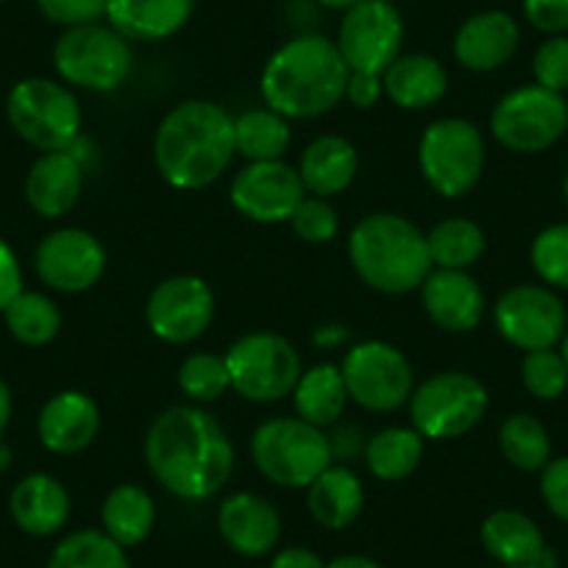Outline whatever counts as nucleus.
I'll return each mask as SVG.
<instances>
[{
  "label": "nucleus",
  "instance_id": "nucleus-1",
  "mask_svg": "<svg viewBox=\"0 0 568 568\" xmlns=\"http://www.w3.org/2000/svg\"><path fill=\"white\" fill-rule=\"evenodd\" d=\"M145 463L168 494L204 501L229 483L234 446L215 415L201 407H171L145 435Z\"/></svg>",
  "mask_w": 568,
  "mask_h": 568
},
{
  "label": "nucleus",
  "instance_id": "nucleus-2",
  "mask_svg": "<svg viewBox=\"0 0 568 568\" xmlns=\"http://www.w3.org/2000/svg\"><path fill=\"white\" fill-rule=\"evenodd\" d=\"M234 118L212 101H184L156 129V171L179 190H204L232 165Z\"/></svg>",
  "mask_w": 568,
  "mask_h": 568
},
{
  "label": "nucleus",
  "instance_id": "nucleus-3",
  "mask_svg": "<svg viewBox=\"0 0 568 568\" xmlns=\"http://www.w3.org/2000/svg\"><path fill=\"white\" fill-rule=\"evenodd\" d=\"M348 73L335 42L302 34L267 59L260 90L267 109L282 118L310 120L332 112L346 98Z\"/></svg>",
  "mask_w": 568,
  "mask_h": 568
},
{
  "label": "nucleus",
  "instance_id": "nucleus-4",
  "mask_svg": "<svg viewBox=\"0 0 568 568\" xmlns=\"http://www.w3.org/2000/svg\"><path fill=\"white\" fill-rule=\"evenodd\" d=\"M348 256L357 276L387 296L418 291L433 273L426 234L393 212L363 217L348 237Z\"/></svg>",
  "mask_w": 568,
  "mask_h": 568
},
{
  "label": "nucleus",
  "instance_id": "nucleus-5",
  "mask_svg": "<svg viewBox=\"0 0 568 568\" xmlns=\"http://www.w3.org/2000/svg\"><path fill=\"white\" fill-rule=\"evenodd\" d=\"M251 457L265 479L284 488H310L332 466V444L324 429L296 418H271L256 426Z\"/></svg>",
  "mask_w": 568,
  "mask_h": 568
},
{
  "label": "nucleus",
  "instance_id": "nucleus-6",
  "mask_svg": "<svg viewBox=\"0 0 568 568\" xmlns=\"http://www.w3.org/2000/svg\"><path fill=\"white\" fill-rule=\"evenodd\" d=\"M418 165L426 184L444 199L471 193L485 171V140L471 120H435L418 142Z\"/></svg>",
  "mask_w": 568,
  "mask_h": 568
},
{
  "label": "nucleus",
  "instance_id": "nucleus-7",
  "mask_svg": "<svg viewBox=\"0 0 568 568\" xmlns=\"http://www.w3.org/2000/svg\"><path fill=\"white\" fill-rule=\"evenodd\" d=\"M53 68L68 84L112 92L129 79L134 53L118 29L103 23L68 29L53 45Z\"/></svg>",
  "mask_w": 568,
  "mask_h": 568
},
{
  "label": "nucleus",
  "instance_id": "nucleus-8",
  "mask_svg": "<svg viewBox=\"0 0 568 568\" xmlns=\"http://www.w3.org/2000/svg\"><path fill=\"white\" fill-rule=\"evenodd\" d=\"M12 129L40 151H68L81 131V106L73 92L51 79H26L7 98Z\"/></svg>",
  "mask_w": 568,
  "mask_h": 568
},
{
  "label": "nucleus",
  "instance_id": "nucleus-9",
  "mask_svg": "<svg viewBox=\"0 0 568 568\" xmlns=\"http://www.w3.org/2000/svg\"><path fill=\"white\" fill-rule=\"evenodd\" d=\"M488 409L483 382L463 371H446L420 382L409 396L413 429L424 438L452 440L471 433Z\"/></svg>",
  "mask_w": 568,
  "mask_h": 568
},
{
  "label": "nucleus",
  "instance_id": "nucleus-10",
  "mask_svg": "<svg viewBox=\"0 0 568 568\" xmlns=\"http://www.w3.org/2000/svg\"><path fill=\"white\" fill-rule=\"evenodd\" d=\"M232 387L256 404L282 402L302 379V357L284 337L273 332L245 335L226 354Z\"/></svg>",
  "mask_w": 568,
  "mask_h": 568
},
{
  "label": "nucleus",
  "instance_id": "nucleus-11",
  "mask_svg": "<svg viewBox=\"0 0 568 568\" xmlns=\"http://www.w3.org/2000/svg\"><path fill=\"white\" fill-rule=\"evenodd\" d=\"M490 131L507 151L540 154L560 142L568 131V103L560 92L540 84L518 87L496 103Z\"/></svg>",
  "mask_w": 568,
  "mask_h": 568
},
{
  "label": "nucleus",
  "instance_id": "nucleus-12",
  "mask_svg": "<svg viewBox=\"0 0 568 568\" xmlns=\"http://www.w3.org/2000/svg\"><path fill=\"white\" fill-rule=\"evenodd\" d=\"M337 51L352 73L382 75L404 45V20L393 0H363L343 12Z\"/></svg>",
  "mask_w": 568,
  "mask_h": 568
},
{
  "label": "nucleus",
  "instance_id": "nucleus-13",
  "mask_svg": "<svg viewBox=\"0 0 568 568\" xmlns=\"http://www.w3.org/2000/svg\"><path fill=\"white\" fill-rule=\"evenodd\" d=\"M341 374L348 398L374 413H393L407 404L415 390L413 365L396 346L382 341L357 343L343 357Z\"/></svg>",
  "mask_w": 568,
  "mask_h": 568
},
{
  "label": "nucleus",
  "instance_id": "nucleus-14",
  "mask_svg": "<svg viewBox=\"0 0 568 568\" xmlns=\"http://www.w3.org/2000/svg\"><path fill=\"white\" fill-rule=\"evenodd\" d=\"M499 335L521 352L555 348L566 335V307L551 287L516 284L494 307Z\"/></svg>",
  "mask_w": 568,
  "mask_h": 568
},
{
  "label": "nucleus",
  "instance_id": "nucleus-15",
  "mask_svg": "<svg viewBox=\"0 0 568 568\" xmlns=\"http://www.w3.org/2000/svg\"><path fill=\"white\" fill-rule=\"evenodd\" d=\"M145 318L160 341L184 346L210 329L215 318V293L199 276L165 278L149 296Z\"/></svg>",
  "mask_w": 568,
  "mask_h": 568
},
{
  "label": "nucleus",
  "instance_id": "nucleus-16",
  "mask_svg": "<svg viewBox=\"0 0 568 568\" xmlns=\"http://www.w3.org/2000/svg\"><path fill=\"white\" fill-rule=\"evenodd\" d=\"M232 206L254 223L291 221L293 212L307 199L302 176L287 162H251L234 176Z\"/></svg>",
  "mask_w": 568,
  "mask_h": 568
},
{
  "label": "nucleus",
  "instance_id": "nucleus-17",
  "mask_svg": "<svg viewBox=\"0 0 568 568\" xmlns=\"http://www.w3.org/2000/svg\"><path fill=\"white\" fill-rule=\"evenodd\" d=\"M34 267L53 291L84 293L101 282L106 271V251L101 240L84 229H59L40 243Z\"/></svg>",
  "mask_w": 568,
  "mask_h": 568
},
{
  "label": "nucleus",
  "instance_id": "nucleus-18",
  "mask_svg": "<svg viewBox=\"0 0 568 568\" xmlns=\"http://www.w3.org/2000/svg\"><path fill=\"white\" fill-rule=\"evenodd\" d=\"M521 42V29L516 18L501 9L477 12L457 29L455 59L471 73H494L510 62Z\"/></svg>",
  "mask_w": 568,
  "mask_h": 568
},
{
  "label": "nucleus",
  "instance_id": "nucleus-19",
  "mask_svg": "<svg viewBox=\"0 0 568 568\" xmlns=\"http://www.w3.org/2000/svg\"><path fill=\"white\" fill-rule=\"evenodd\" d=\"M217 532L237 555L262 557L278 546L282 518L262 496L234 494L217 510Z\"/></svg>",
  "mask_w": 568,
  "mask_h": 568
},
{
  "label": "nucleus",
  "instance_id": "nucleus-20",
  "mask_svg": "<svg viewBox=\"0 0 568 568\" xmlns=\"http://www.w3.org/2000/svg\"><path fill=\"white\" fill-rule=\"evenodd\" d=\"M426 315L446 332L477 329L485 315V293L468 271L438 267L420 284Z\"/></svg>",
  "mask_w": 568,
  "mask_h": 568
},
{
  "label": "nucleus",
  "instance_id": "nucleus-21",
  "mask_svg": "<svg viewBox=\"0 0 568 568\" xmlns=\"http://www.w3.org/2000/svg\"><path fill=\"white\" fill-rule=\"evenodd\" d=\"M101 429L98 404L87 393L62 390L45 402L37 420V433L53 455H79Z\"/></svg>",
  "mask_w": 568,
  "mask_h": 568
},
{
  "label": "nucleus",
  "instance_id": "nucleus-22",
  "mask_svg": "<svg viewBox=\"0 0 568 568\" xmlns=\"http://www.w3.org/2000/svg\"><path fill=\"white\" fill-rule=\"evenodd\" d=\"M84 187V168L73 151H48L31 165L26 179V199L42 217H62L79 204Z\"/></svg>",
  "mask_w": 568,
  "mask_h": 568
},
{
  "label": "nucleus",
  "instance_id": "nucleus-23",
  "mask_svg": "<svg viewBox=\"0 0 568 568\" xmlns=\"http://www.w3.org/2000/svg\"><path fill=\"white\" fill-rule=\"evenodd\" d=\"M9 510L23 532L48 538L57 535L70 518V494L51 474H29L14 485Z\"/></svg>",
  "mask_w": 568,
  "mask_h": 568
},
{
  "label": "nucleus",
  "instance_id": "nucleus-24",
  "mask_svg": "<svg viewBox=\"0 0 568 568\" xmlns=\"http://www.w3.org/2000/svg\"><path fill=\"white\" fill-rule=\"evenodd\" d=\"M195 0H109L106 20L125 40L160 42L187 26Z\"/></svg>",
  "mask_w": 568,
  "mask_h": 568
},
{
  "label": "nucleus",
  "instance_id": "nucleus-25",
  "mask_svg": "<svg viewBox=\"0 0 568 568\" xmlns=\"http://www.w3.org/2000/svg\"><path fill=\"white\" fill-rule=\"evenodd\" d=\"M382 87L396 106L418 112V109L435 106L446 95L449 75L444 64L429 53H402L382 73Z\"/></svg>",
  "mask_w": 568,
  "mask_h": 568
},
{
  "label": "nucleus",
  "instance_id": "nucleus-26",
  "mask_svg": "<svg viewBox=\"0 0 568 568\" xmlns=\"http://www.w3.org/2000/svg\"><path fill=\"white\" fill-rule=\"evenodd\" d=\"M357 168V149H354L352 142L346 136L326 134L307 145L302 165H298V176H302L304 187L310 193H315L318 199H329V195H337L352 187Z\"/></svg>",
  "mask_w": 568,
  "mask_h": 568
},
{
  "label": "nucleus",
  "instance_id": "nucleus-27",
  "mask_svg": "<svg viewBox=\"0 0 568 568\" xmlns=\"http://www.w3.org/2000/svg\"><path fill=\"white\" fill-rule=\"evenodd\" d=\"M483 546L501 566H538L546 551L544 532L518 510H494L483 521Z\"/></svg>",
  "mask_w": 568,
  "mask_h": 568
},
{
  "label": "nucleus",
  "instance_id": "nucleus-28",
  "mask_svg": "<svg viewBox=\"0 0 568 568\" xmlns=\"http://www.w3.org/2000/svg\"><path fill=\"white\" fill-rule=\"evenodd\" d=\"M310 513L326 529H346L359 518L365 505L363 483L354 471L343 466H329L307 494Z\"/></svg>",
  "mask_w": 568,
  "mask_h": 568
},
{
  "label": "nucleus",
  "instance_id": "nucleus-29",
  "mask_svg": "<svg viewBox=\"0 0 568 568\" xmlns=\"http://www.w3.org/2000/svg\"><path fill=\"white\" fill-rule=\"evenodd\" d=\"M103 532L118 540L123 549L140 546L149 538L156 521L154 499L140 485H118L112 494L103 499L101 507Z\"/></svg>",
  "mask_w": 568,
  "mask_h": 568
},
{
  "label": "nucleus",
  "instance_id": "nucleus-30",
  "mask_svg": "<svg viewBox=\"0 0 568 568\" xmlns=\"http://www.w3.org/2000/svg\"><path fill=\"white\" fill-rule=\"evenodd\" d=\"M293 404H296L298 418L318 426V429L335 424L346 413L348 404V390L341 368L324 363L302 374L296 390H293Z\"/></svg>",
  "mask_w": 568,
  "mask_h": 568
},
{
  "label": "nucleus",
  "instance_id": "nucleus-31",
  "mask_svg": "<svg viewBox=\"0 0 568 568\" xmlns=\"http://www.w3.org/2000/svg\"><path fill=\"white\" fill-rule=\"evenodd\" d=\"M291 145V125L273 109H251L234 120V151L248 162H276Z\"/></svg>",
  "mask_w": 568,
  "mask_h": 568
},
{
  "label": "nucleus",
  "instance_id": "nucleus-32",
  "mask_svg": "<svg viewBox=\"0 0 568 568\" xmlns=\"http://www.w3.org/2000/svg\"><path fill=\"white\" fill-rule=\"evenodd\" d=\"M420 457H424V435L418 429H404V426L382 429L368 440V449H365L371 474L385 483L409 477L418 468Z\"/></svg>",
  "mask_w": 568,
  "mask_h": 568
},
{
  "label": "nucleus",
  "instance_id": "nucleus-33",
  "mask_svg": "<svg viewBox=\"0 0 568 568\" xmlns=\"http://www.w3.org/2000/svg\"><path fill=\"white\" fill-rule=\"evenodd\" d=\"M429 260L446 271H468L485 254V232L468 217H449L426 234Z\"/></svg>",
  "mask_w": 568,
  "mask_h": 568
},
{
  "label": "nucleus",
  "instance_id": "nucleus-34",
  "mask_svg": "<svg viewBox=\"0 0 568 568\" xmlns=\"http://www.w3.org/2000/svg\"><path fill=\"white\" fill-rule=\"evenodd\" d=\"M499 449L518 471H544L551 460V440L535 415L516 413L501 424Z\"/></svg>",
  "mask_w": 568,
  "mask_h": 568
},
{
  "label": "nucleus",
  "instance_id": "nucleus-35",
  "mask_svg": "<svg viewBox=\"0 0 568 568\" xmlns=\"http://www.w3.org/2000/svg\"><path fill=\"white\" fill-rule=\"evenodd\" d=\"M48 568H129V557L103 529H79L59 540Z\"/></svg>",
  "mask_w": 568,
  "mask_h": 568
},
{
  "label": "nucleus",
  "instance_id": "nucleus-36",
  "mask_svg": "<svg viewBox=\"0 0 568 568\" xmlns=\"http://www.w3.org/2000/svg\"><path fill=\"white\" fill-rule=\"evenodd\" d=\"M7 326L26 346H45L62 329V313L57 304L42 293H20L7 310Z\"/></svg>",
  "mask_w": 568,
  "mask_h": 568
},
{
  "label": "nucleus",
  "instance_id": "nucleus-37",
  "mask_svg": "<svg viewBox=\"0 0 568 568\" xmlns=\"http://www.w3.org/2000/svg\"><path fill=\"white\" fill-rule=\"evenodd\" d=\"M179 387L195 404L217 402L232 387L226 357L206 352L190 354L182 363V368H179Z\"/></svg>",
  "mask_w": 568,
  "mask_h": 568
},
{
  "label": "nucleus",
  "instance_id": "nucleus-38",
  "mask_svg": "<svg viewBox=\"0 0 568 568\" xmlns=\"http://www.w3.org/2000/svg\"><path fill=\"white\" fill-rule=\"evenodd\" d=\"M521 382L540 402H555L568 387V365L555 348L527 352L521 363Z\"/></svg>",
  "mask_w": 568,
  "mask_h": 568
},
{
  "label": "nucleus",
  "instance_id": "nucleus-39",
  "mask_svg": "<svg viewBox=\"0 0 568 568\" xmlns=\"http://www.w3.org/2000/svg\"><path fill=\"white\" fill-rule=\"evenodd\" d=\"M535 273L551 287L568 291V223H555L532 240L529 248Z\"/></svg>",
  "mask_w": 568,
  "mask_h": 568
},
{
  "label": "nucleus",
  "instance_id": "nucleus-40",
  "mask_svg": "<svg viewBox=\"0 0 568 568\" xmlns=\"http://www.w3.org/2000/svg\"><path fill=\"white\" fill-rule=\"evenodd\" d=\"M291 226L304 243L321 245L329 243V240L335 237L341 221H337L335 206L326 199H318V195H315V199H304L302 204H298V210L293 212L291 217Z\"/></svg>",
  "mask_w": 568,
  "mask_h": 568
},
{
  "label": "nucleus",
  "instance_id": "nucleus-41",
  "mask_svg": "<svg viewBox=\"0 0 568 568\" xmlns=\"http://www.w3.org/2000/svg\"><path fill=\"white\" fill-rule=\"evenodd\" d=\"M532 75L535 84L546 87L551 92L568 90V37H549L544 45L535 51L532 59Z\"/></svg>",
  "mask_w": 568,
  "mask_h": 568
},
{
  "label": "nucleus",
  "instance_id": "nucleus-42",
  "mask_svg": "<svg viewBox=\"0 0 568 568\" xmlns=\"http://www.w3.org/2000/svg\"><path fill=\"white\" fill-rule=\"evenodd\" d=\"M42 18L53 26L79 29V26L101 23L106 18L109 0H37Z\"/></svg>",
  "mask_w": 568,
  "mask_h": 568
},
{
  "label": "nucleus",
  "instance_id": "nucleus-43",
  "mask_svg": "<svg viewBox=\"0 0 568 568\" xmlns=\"http://www.w3.org/2000/svg\"><path fill=\"white\" fill-rule=\"evenodd\" d=\"M540 496L551 516L568 524V457L546 463V468L540 471Z\"/></svg>",
  "mask_w": 568,
  "mask_h": 568
},
{
  "label": "nucleus",
  "instance_id": "nucleus-44",
  "mask_svg": "<svg viewBox=\"0 0 568 568\" xmlns=\"http://www.w3.org/2000/svg\"><path fill=\"white\" fill-rule=\"evenodd\" d=\"M521 7L527 23L540 34H568V0H521Z\"/></svg>",
  "mask_w": 568,
  "mask_h": 568
},
{
  "label": "nucleus",
  "instance_id": "nucleus-45",
  "mask_svg": "<svg viewBox=\"0 0 568 568\" xmlns=\"http://www.w3.org/2000/svg\"><path fill=\"white\" fill-rule=\"evenodd\" d=\"M20 293H23V271H20L18 256L9 248L7 240H0V313H3Z\"/></svg>",
  "mask_w": 568,
  "mask_h": 568
},
{
  "label": "nucleus",
  "instance_id": "nucleus-46",
  "mask_svg": "<svg viewBox=\"0 0 568 568\" xmlns=\"http://www.w3.org/2000/svg\"><path fill=\"white\" fill-rule=\"evenodd\" d=\"M385 95V87H382V75L371 73H348L346 84V98L357 109H371L379 98Z\"/></svg>",
  "mask_w": 568,
  "mask_h": 568
},
{
  "label": "nucleus",
  "instance_id": "nucleus-47",
  "mask_svg": "<svg viewBox=\"0 0 568 568\" xmlns=\"http://www.w3.org/2000/svg\"><path fill=\"white\" fill-rule=\"evenodd\" d=\"M271 568H326V562L321 560L313 549L291 546V549H282L276 557H273Z\"/></svg>",
  "mask_w": 568,
  "mask_h": 568
},
{
  "label": "nucleus",
  "instance_id": "nucleus-48",
  "mask_svg": "<svg viewBox=\"0 0 568 568\" xmlns=\"http://www.w3.org/2000/svg\"><path fill=\"white\" fill-rule=\"evenodd\" d=\"M326 568H382V566L365 555H343V557H335L332 562H326Z\"/></svg>",
  "mask_w": 568,
  "mask_h": 568
},
{
  "label": "nucleus",
  "instance_id": "nucleus-49",
  "mask_svg": "<svg viewBox=\"0 0 568 568\" xmlns=\"http://www.w3.org/2000/svg\"><path fill=\"white\" fill-rule=\"evenodd\" d=\"M9 418H12V390L3 379H0V435L9 426Z\"/></svg>",
  "mask_w": 568,
  "mask_h": 568
},
{
  "label": "nucleus",
  "instance_id": "nucleus-50",
  "mask_svg": "<svg viewBox=\"0 0 568 568\" xmlns=\"http://www.w3.org/2000/svg\"><path fill=\"white\" fill-rule=\"evenodd\" d=\"M318 3L324 9H332V12H348V9H354L363 0H318Z\"/></svg>",
  "mask_w": 568,
  "mask_h": 568
},
{
  "label": "nucleus",
  "instance_id": "nucleus-51",
  "mask_svg": "<svg viewBox=\"0 0 568 568\" xmlns=\"http://www.w3.org/2000/svg\"><path fill=\"white\" fill-rule=\"evenodd\" d=\"M335 329V326H324V332H318V335H315V341L318 343H337V341H343V337H346V332L341 329V326H337V332H332Z\"/></svg>",
  "mask_w": 568,
  "mask_h": 568
},
{
  "label": "nucleus",
  "instance_id": "nucleus-52",
  "mask_svg": "<svg viewBox=\"0 0 568 568\" xmlns=\"http://www.w3.org/2000/svg\"><path fill=\"white\" fill-rule=\"evenodd\" d=\"M9 466H12V449L0 440V474L9 471Z\"/></svg>",
  "mask_w": 568,
  "mask_h": 568
},
{
  "label": "nucleus",
  "instance_id": "nucleus-53",
  "mask_svg": "<svg viewBox=\"0 0 568 568\" xmlns=\"http://www.w3.org/2000/svg\"><path fill=\"white\" fill-rule=\"evenodd\" d=\"M562 346H560V354H562V359H566V365H568V332L566 335H562Z\"/></svg>",
  "mask_w": 568,
  "mask_h": 568
},
{
  "label": "nucleus",
  "instance_id": "nucleus-54",
  "mask_svg": "<svg viewBox=\"0 0 568 568\" xmlns=\"http://www.w3.org/2000/svg\"><path fill=\"white\" fill-rule=\"evenodd\" d=\"M562 193H566V201H568V173H566V182H562Z\"/></svg>",
  "mask_w": 568,
  "mask_h": 568
},
{
  "label": "nucleus",
  "instance_id": "nucleus-55",
  "mask_svg": "<svg viewBox=\"0 0 568 568\" xmlns=\"http://www.w3.org/2000/svg\"><path fill=\"white\" fill-rule=\"evenodd\" d=\"M505 568H538V566H505Z\"/></svg>",
  "mask_w": 568,
  "mask_h": 568
},
{
  "label": "nucleus",
  "instance_id": "nucleus-56",
  "mask_svg": "<svg viewBox=\"0 0 568 568\" xmlns=\"http://www.w3.org/2000/svg\"><path fill=\"white\" fill-rule=\"evenodd\" d=\"M0 3H3V0H0Z\"/></svg>",
  "mask_w": 568,
  "mask_h": 568
}]
</instances>
